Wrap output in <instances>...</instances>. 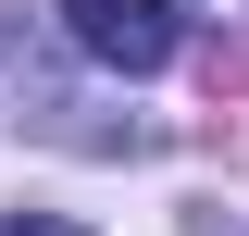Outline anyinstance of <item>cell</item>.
Masks as SVG:
<instances>
[{"mask_svg":"<svg viewBox=\"0 0 249 236\" xmlns=\"http://www.w3.org/2000/svg\"><path fill=\"white\" fill-rule=\"evenodd\" d=\"M62 37L112 75H162L187 25H175V0H62Z\"/></svg>","mask_w":249,"mask_h":236,"instance_id":"1","label":"cell"},{"mask_svg":"<svg viewBox=\"0 0 249 236\" xmlns=\"http://www.w3.org/2000/svg\"><path fill=\"white\" fill-rule=\"evenodd\" d=\"M0 236H88V224H62V211H0Z\"/></svg>","mask_w":249,"mask_h":236,"instance_id":"2","label":"cell"}]
</instances>
